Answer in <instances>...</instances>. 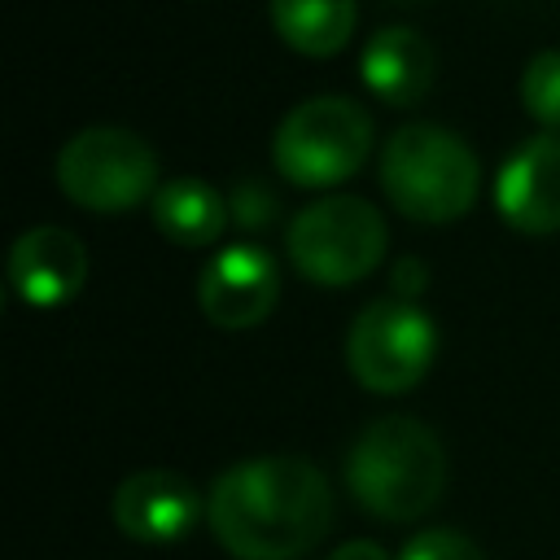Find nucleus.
<instances>
[{"label":"nucleus","mask_w":560,"mask_h":560,"mask_svg":"<svg viewBox=\"0 0 560 560\" xmlns=\"http://www.w3.org/2000/svg\"><path fill=\"white\" fill-rule=\"evenodd\" d=\"M206 521L236 560H298L328 534L332 490L302 455H258L214 477Z\"/></svg>","instance_id":"f257e3e1"},{"label":"nucleus","mask_w":560,"mask_h":560,"mask_svg":"<svg viewBox=\"0 0 560 560\" xmlns=\"http://www.w3.org/2000/svg\"><path fill=\"white\" fill-rule=\"evenodd\" d=\"M346 486L368 516L416 521L446 490V446L416 416H381L350 442Z\"/></svg>","instance_id":"f03ea898"},{"label":"nucleus","mask_w":560,"mask_h":560,"mask_svg":"<svg viewBox=\"0 0 560 560\" xmlns=\"http://www.w3.org/2000/svg\"><path fill=\"white\" fill-rule=\"evenodd\" d=\"M381 188L389 206L416 223H451L481 192V162L455 131L438 122H402L381 153Z\"/></svg>","instance_id":"7ed1b4c3"},{"label":"nucleus","mask_w":560,"mask_h":560,"mask_svg":"<svg viewBox=\"0 0 560 560\" xmlns=\"http://www.w3.org/2000/svg\"><path fill=\"white\" fill-rule=\"evenodd\" d=\"M385 249H389V232H385L381 210L350 192L315 197L284 228L289 262L306 280L328 284V289L372 276L381 267Z\"/></svg>","instance_id":"20e7f679"},{"label":"nucleus","mask_w":560,"mask_h":560,"mask_svg":"<svg viewBox=\"0 0 560 560\" xmlns=\"http://www.w3.org/2000/svg\"><path fill=\"white\" fill-rule=\"evenodd\" d=\"M372 140V114L359 101L311 96L280 118L271 136V162L298 188H332L363 166Z\"/></svg>","instance_id":"39448f33"},{"label":"nucleus","mask_w":560,"mask_h":560,"mask_svg":"<svg viewBox=\"0 0 560 560\" xmlns=\"http://www.w3.org/2000/svg\"><path fill=\"white\" fill-rule=\"evenodd\" d=\"M57 188L66 192V201L96 214L131 210L140 201H153V192L162 188L158 153L131 127H114V122L83 127L57 153Z\"/></svg>","instance_id":"423d86ee"},{"label":"nucleus","mask_w":560,"mask_h":560,"mask_svg":"<svg viewBox=\"0 0 560 560\" xmlns=\"http://www.w3.org/2000/svg\"><path fill=\"white\" fill-rule=\"evenodd\" d=\"M438 350L433 319L411 298H372L346 332V368L372 394H407Z\"/></svg>","instance_id":"0eeeda50"},{"label":"nucleus","mask_w":560,"mask_h":560,"mask_svg":"<svg viewBox=\"0 0 560 560\" xmlns=\"http://www.w3.org/2000/svg\"><path fill=\"white\" fill-rule=\"evenodd\" d=\"M276 302H280V271L262 245L249 241L228 245L197 276V306L223 332L262 324L276 311Z\"/></svg>","instance_id":"6e6552de"},{"label":"nucleus","mask_w":560,"mask_h":560,"mask_svg":"<svg viewBox=\"0 0 560 560\" xmlns=\"http://www.w3.org/2000/svg\"><path fill=\"white\" fill-rule=\"evenodd\" d=\"M201 516H206V499L184 472H171V468L127 472L114 490V525L144 547L179 542Z\"/></svg>","instance_id":"1a4fd4ad"},{"label":"nucleus","mask_w":560,"mask_h":560,"mask_svg":"<svg viewBox=\"0 0 560 560\" xmlns=\"http://www.w3.org/2000/svg\"><path fill=\"white\" fill-rule=\"evenodd\" d=\"M494 206L512 232H560V131L529 136L494 175Z\"/></svg>","instance_id":"9d476101"},{"label":"nucleus","mask_w":560,"mask_h":560,"mask_svg":"<svg viewBox=\"0 0 560 560\" xmlns=\"http://www.w3.org/2000/svg\"><path fill=\"white\" fill-rule=\"evenodd\" d=\"M83 280H88V249L70 228L35 223L9 249V289L35 311L66 306L70 298H79Z\"/></svg>","instance_id":"9b49d317"},{"label":"nucleus","mask_w":560,"mask_h":560,"mask_svg":"<svg viewBox=\"0 0 560 560\" xmlns=\"http://www.w3.org/2000/svg\"><path fill=\"white\" fill-rule=\"evenodd\" d=\"M433 74H438V52L411 26H381L368 39L363 57H359L363 88L376 101L398 105V109L420 105L429 96V88H433Z\"/></svg>","instance_id":"f8f14e48"},{"label":"nucleus","mask_w":560,"mask_h":560,"mask_svg":"<svg viewBox=\"0 0 560 560\" xmlns=\"http://www.w3.org/2000/svg\"><path fill=\"white\" fill-rule=\"evenodd\" d=\"M149 214H153V228H158L166 241L184 245V249L214 245V241L223 236L228 219H232L223 192L210 188L206 179H192V175L166 179V184L153 192Z\"/></svg>","instance_id":"ddd939ff"},{"label":"nucleus","mask_w":560,"mask_h":560,"mask_svg":"<svg viewBox=\"0 0 560 560\" xmlns=\"http://www.w3.org/2000/svg\"><path fill=\"white\" fill-rule=\"evenodd\" d=\"M267 18L302 57H332L354 35V0H267Z\"/></svg>","instance_id":"4468645a"},{"label":"nucleus","mask_w":560,"mask_h":560,"mask_svg":"<svg viewBox=\"0 0 560 560\" xmlns=\"http://www.w3.org/2000/svg\"><path fill=\"white\" fill-rule=\"evenodd\" d=\"M521 105L542 131H560V48H538L525 61Z\"/></svg>","instance_id":"2eb2a0df"},{"label":"nucleus","mask_w":560,"mask_h":560,"mask_svg":"<svg viewBox=\"0 0 560 560\" xmlns=\"http://www.w3.org/2000/svg\"><path fill=\"white\" fill-rule=\"evenodd\" d=\"M398 560H486L481 547L459 529H424L416 534Z\"/></svg>","instance_id":"dca6fc26"},{"label":"nucleus","mask_w":560,"mask_h":560,"mask_svg":"<svg viewBox=\"0 0 560 560\" xmlns=\"http://www.w3.org/2000/svg\"><path fill=\"white\" fill-rule=\"evenodd\" d=\"M228 210H232V223H241V228L258 232V228H267V223H271V214H276V197H271V188H267V184L245 179V184H236V188H232Z\"/></svg>","instance_id":"f3484780"},{"label":"nucleus","mask_w":560,"mask_h":560,"mask_svg":"<svg viewBox=\"0 0 560 560\" xmlns=\"http://www.w3.org/2000/svg\"><path fill=\"white\" fill-rule=\"evenodd\" d=\"M420 284H424V267L416 262V258H402L398 267H394V298H420Z\"/></svg>","instance_id":"a211bd4d"},{"label":"nucleus","mask_w":560,"mask_h":560,"mask_svg":"<svg viewBox=\"0 0 560 560\" xmlns=\"http://www.w3.org/2000/svg\"><path fill=\"white\" fill-rule=\"evenodd\" d=\"M328 560H389V556H385V547L372 542V538H350V542H341Z\"/></svg>","instance_id":"6ab92c4d"}]
</instances>
